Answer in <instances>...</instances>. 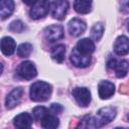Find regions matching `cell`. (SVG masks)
I'll return each mask as SVG.
<instances>
[{"label":"cell","mask_w":129,"mask_h":129,"mask_svg":"<svg viewBox=\"0 0 129 129\" xmlns=\"http://www.w3.org/2000/svg\"><path fill=\"white\" fill-rule=\"evenodd\" d=\"M26 5H29V6H33L35 3L38 2V0H22Z\"/></svg>","instance_id":"28"},{"label":"cell","mask_w":129,"mask_h":129,"mask_svg":"<svg viewBox=\"0 0 129 129\" xmlns=\"http://www.w3.org/2000/svg\"><path fill=\"white\" fill-rule=\"evenodd\" d=\"M93 0H75L74 8L80 14H87L92 9Z\"/></svg>","instance_id":"18"},{"label":"cell","mask_w":129,"mask_h":129,"mask_svg":"<svg viewBox=\"0 0 129 129\" xmlns=\"http://www.w3.org/2000/svg\"><path fill=\"white\" fill-rule=\"evenodd\" d=\"M103 33H104V25L103 23H96L92 29H91V35H92V38L96 41H99L102 36H103Z\"/></svg>","instance_id":"21"},{"label":"cell","mask_w":129,"mask_h":129,"mask_svg":"<svg viewBox=\"0 0 129 129\" xmlns=\"http://www.w3.org/2000/svg\"><path fill=\"white\" fill-rule=\"evenodd\" d=\"M51 86L48 83L38 81L30 86L29 96L33 102H45L51 96Z\"/></svg>","instance_id":"2"},{"label":"cell","mask_w":129,"mask_h":129,"mask_svg":"<svg viewBox=\"0 0 129 129\" xmlns=\"http://www.w3.org/2000/svg\"><path fill=\"white\" fill-rule=\"evenodd\" d=\"M51 15L54 19H64L69 10V2L67 0H54L51 3Z\"/></svg>","instance_id":"7"},{"label":"cell","mask_w":129,"mask_h":129,"mask_svg":"<svg viewBox=\"0 0 129 129\" xmlns=\"http://www.w3.org/2000/svg\"><path fill=\"white\" fill-rule=\"evenodd\" d=\"M23 95V89L22 88H15L13 89L6 97V101H5V105L7 109H13L14 107H16L22 98Z\"/></svg>","instance_id":"11"},{"label":"cell","mask_w":129,"mask_h":129,"mask_svg":"<svg viewBox=\"0 0 129 129\" xmlns=\"http://www.w3.org/2000/svg\"><path fill=\"white\" fill-rule=\"evenodd\" d=\"M14 126L19 129L29 128L32 125V117L28 113H21L13 119Z\"/></svg>","instance_id":"15"},{"label":"cell","mask_w":129,"mask_h":129,"mask_svg":"<svg viewBox=\"0 0 129 129\" xmlns=\"http://www.w3.org/2000/svg\"><path fill=\"white\" fill-rule=\"evenodd\" d=\"M126 28H127V30L129 31V20L126 22Z\"/></svg>","instance_id":"29"},{"label":"cell","mask_w":129,"mask_h":129,"mask_svg":"<svg viewBox=\"0 0 129 129\" xmlns=\"http://www.w3.org/2000/svg\"><path fill=\"white\" fill-rule=\"evenodd\" d=\"M107 68L114 70L116 77L121 79L127 75V73L129 71V62L125 59L117 60L116 58H111L107 62Z\"/></svg>","instance_id":"4"},{"label":"cell","mask_w":129,"mask_h":129,"mask_svg":"<svg viewBox=\"0 0 129 129\" xmlns=\"http://www.w3.org/2000/svg\"><path fill=\"white\" fill-rule=\"evenodd\" d=\"M70 60L71 62L77 67V68H81V69H84V68H87L90 66L92 59H91V55H88V54H84L82 52H80L77 47L73 48L72 52H71V55H70Z\"/></svg>","instance_id":"5"},{"label":"cell","mask_w":129,"mask_h":129,"mask_svg":"<svg viewBox=\"0 0 129 129\" xmlns=\"http://www.w3.org/2000/svg\"><path fill=\"white\" fill-rule=\"evenodd\" d=\"M14 1L13 0H1L0 2V16L1 19L4 20L9 17L14 11Z\"/></svg>","instance_id":"17"},{"label":"cell","mask_w":129,"mask_h":129,"mask_svg":"<svg viewBox=\"0 0 129 129\" xmlns=\"http://www.w3.org/2000/svg\"><path fill=\"white\" fill-rule=\"evenodd\" d=\"M44 36L49 42H55L63 37V28L61 25H49L44 29Z\"/></svg>","instance_id":"9"},{"label":"cell","mask_w":129,"mask_h":129,"mask_svg":"<svg viewBox=\"0 0 129 129\" xmlns=\"http://www.w3.org/2000/svg\"><path fill=\"white\" fill-rule=\"evenodd\" d=\"M16 74L19 78L23 80H32L36 77L37 71L32 61L25 60L16 68Z\"/></svg>","instance_id":"3"},{"label":"cell","mask_w":129,"mask_h":129,"mask_svg":"<svg viewBox=\"0 0 129 129\" xmlns=\"http://www.w3.org/2000/svg\"><path fill=\"white\" fill-rule=\"evenodd\" d=\"M59 125V120L56 116L47 114L41 120V126L45 129H54Z\"/></svg>","instance_id":"20"},{"label":"cell","mask_w":129,"mask_h":129,"mask_svg":"<svg viewBox=\"0 0 129 129\" xmlns=\"http://www.w3.org/2000/svg\"><path fill=\"white\" fill-rule=\"evenodd\" d=\"M32 114H33V117H34L35 120L41 121L48 114V110L43 106H37V107H35L33 109Z\"/></svg>","instance_id":"23"},{"label":"cell","mask_w":129,"mask_h":129,"mask_svg":"<svg viewBox=\"0 0 129 129\" xmlns=\"http://www.w3.org/2000/svg\"><path fill=\"white\" fill-rule=\"evenodd\" d=\"M120 93L129 94V82L127 84H124V85L120 86Z\"/></svg>","instance_id":"27"},{"label":"cell","mask_w":129,"mask_h":129,"mask_svg":"<svg viewBox=\"0 0 129 129\" xmlns=\"http://www.w3.org/2000/svg\"><path fill=\"white\" fill-rule=\"evenodd\" d=\"M86 28H87L86 23L80 18H73L72 20H70V22L68 24V29H69L70 34L75 37L83 34L85 32Z\"/></svg>","instance_id":"10"},{"label":"cell","mask_w":129,"mask_h":129,"mask_svg":"<svg viewBox=\"0 0 129 129\" xmlns=\"http://www.w3.org/2000/svg\"><path fill=\"white\" fill-rule=\"evenodd\" d=\"M62 110H63V108H62V106H61L60 104L53 103V104H51V106H50V111H51L52 113H54V114H59V113L62 112Z\"/></svg>","instance_id":"25"},{"label":"cell","mask_w":129,"mask_h":129,"mask_svg":"<svg viewBox=\"0 0 129 129\" xmlns=\"http://www.w3.org/2000/svg\"><path fill=\"white\" fill-rule=\"evenodd\" d=\"M31 51H32V45L28 42L21 43L17 47V55L19 57H27V56H29Z\"/></svg>","instance_id":"22"},{"label":"cell","mask_w":129,"mask_h":129,"mask_svg":"<svg viewBox=\"0 0 129 129\" xmlns=\"http://www.w3.org/2000/svg\"><path fill=\"white\" fill-rule=\"evenodd\" d=\"M120 10L123 13H129V0H121Z\"/></svg>","instance_id":"26"},{"label":"cell","mask_w":129,"mask_h":129,"mask_svg":"<svg viewBox=\"0 0 129 129\" xmlns=\"http://www.w3.org/2000/svg\"><path fill=\"white\" fill-rule=\"evenodd\" d=\"M66 54V46L63 44H56L51 48L50 56L56 62H62Z\"/></svg>","instance_id":"19"},{"label":"cell","mask_w":129,"mask_h":129,"mask_svg":"<svg viewBox=\"0 0 129 129\" xmlns=\"http://www.w3.org/2000/svg\"><path fill=\"white\" fill-rule=\"evenodd\" d=\"M72 94L76 102L81 107H88L89 104L91 103V93L87 88L77 87L73 90Z\"/></svg>","instance_id":"8"},{"label":"cell","mask_w":129,"mask_h":129,"mask_svg":"<svg viewBox=\"0 0 129 129\" xmlns=\"http://www.w3.org/2000/svg\"><path fill=\"white\" fill-rule=\"evenodd\" d=\"M49 7L50 5L48 0H38V2L31 7L29 11V16L32 19H40L48 13Z\"/></svg>","instance_id":"6"},{"label":"cell","mask_w":129,"mask_h":129,"mask_svg":"<svg viewBox=\"0 0 129 129\" xmlns=\"http://www.w3.org/2000/svg\"><path fill=\"white\" fill-rule=\"evenodd\" d=\"M76 47L80 52L91 55L95 50V43L90 38H83L77 42Z\"/></svg>","instance_id":"14"},{"label":"cell","mask_w":129,"mask_h":129,"mask_svg":"<svg viewBox=\"0 0 129 129\" xmlns=\"http://www.w3.org/2000/svg\"><path fill=\"white\" fill-rule=\"evenodd\" d=\"M127 119H128V121H129V113H128V115H127Z\"/></svg>","instance_id":"30"},{"label":"cell","mask_w":129,"mask_h":129,"mask_svg":"<svg viewBox=\"0 0 129 129\" xmlns=\"http://www.w3.org/2000/svg\"><path fill=\"white\" fill-rule=\"evenodd\" d=\"M114 52L117 55H126L129 53V38L125 35L118 36L114 42Z\"/></svg>","instance_id":"12"},{"label":"cell","mask_w":129,"mask_h":129,"mask_svg":"<svg viewBox=\"0 0 129 129\" xmlns=\"http://www.w3.org/2000/svg\"><path fill=\"white\" fill-rule=\"evenodd\" d=\"M25 29H26V25L21 20H14L9 25V30L12 32H15V33L23 32Z\"/></svg>","instance_id":"24"},{"label":"cell","mask_w":129,"mask_h":129,"mask_svg":"<svg viewBox=\"0 0 129 129\" xmlns=\"http://www.w3.org/2000/svg\"><path fill=\"white\" fill-rule=\"evenodd\" d=\"M15 48H16V43L12 37L4 36L1 39V51L3 52V54L7 56L12 55L15 51Z\"/></svg>","instance_id":"16"},{"label":"cell","mask_w":129,"mask_h":129,"mask_svg":"<svg viewBox=\"0 0 129 129\" xmlns=\"http://www.w3.org/2000/svg\"><path fill=\"white\" fill-rule=\"evenodd\" d=\"M116 109L113 107L101 108L96 116H85L78 127L81 128H100L110 123L116 117Z\"/></svg>","instance_id":"1"},{"label":"cell","mask_w":129,"mask_h":129,"mask_svg":"<svg viewBox=\"0 0 129 129\" xmlns=\"http://www.w3.org/2000/svg\"><path fill=\"white\" fill-rule=\"evenodd\" d=\"M99 97L102 100H107L115 93V85L109 81H102L98 87Z\"/></svg>","instance_id":"13"}]
</instances>
